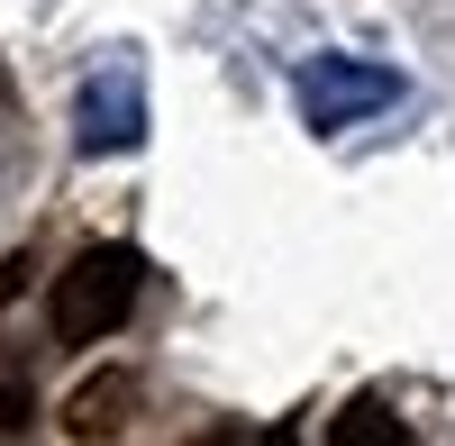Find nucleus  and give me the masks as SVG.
I'll return each instance as SVG.
<instances>
[{"mask_svg":"<svg viewBox=\"0 0 455 446\" xmlns=\"http://www.w3.org/2000/svg\"><path fill=\"white\" fill-rule=\"evenodd\" d=\"M137 291H146L137 246H83V255L55 274V291H46V328H55L64 346H100V338H119V328H128Z\"/></svg>","mask_w":455,"mask_h":446,"instance_id":"f257e3e1","label":"nucleus"},{"mask_svg":"<svg viewBox=\"0 0 455 446\" xmlns=\"http://www.w3.org/2000/svg\"><path fill=\"white\" fill-rule=\"evenodd\" d=\"M392 100V73H355V64H310L300 73V109L319 128H347L355 109H383Z\"/></svg>","mask_w":455,"mask_h":446,"instance_id":"f03ea898","label":"nucleus"},{"mask_svg":"<svg viewBox=\"0 0 455 446\" xmlns=\"http://www.w3.org/2000/svg\"><path fill=\"white\" fill-rule=\"evenodd\" d=\"M137 83H119V73H100L92 100H83V155H109V146H137Z\"/></svg>","mask_w":455,"mask_h":446,"instance_id":"7ed1b4c3","label":"nucleus"},{"mask_svg":"<svg viewBox=\"0 0 455 446\" xmlns=\"http://www.w3.org/2000/svg\"><path fill=\"white\" fill-rule=\"evenodd\" d=\"M128 410H137V374H92L83 392H73V401H64V428H73V437H83V446H100L109 428H119V419H128Z\"/></svg>","mask_w":455,"mask_h":446,"instance_id":"20e7f679","label":"nucleus"},{"mask_svg":"<svg viewBox=\"0 0 455 446\" xmlns=\"http://www.w3.org/2000/svg\"><path fill=\"white\" fill-rule=\"evenodd\" d=\"M328 446H410V428L383 410V401H347V410L328 419Z\"/></svg>","mask_w":455,"mask_h":446,"instance_id":"39448f33","label":"nucleus"},{"mask_svg":"<svg viewBox=\"0 0 455 446\" xmlns=\"http://www.w3.org/2000/svg\"><path fill=\"white\" fill-rule=\"evenodd\" d=\"M210 446H300L291 428H228V437H210Z\"/></svg>","mask_w":455,"mask_h":446,"instance_id":"423d86ee","label":"nucleus"}]
</instances>
